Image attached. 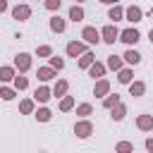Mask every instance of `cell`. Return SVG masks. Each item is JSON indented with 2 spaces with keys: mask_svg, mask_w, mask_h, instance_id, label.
I'll return each mask as SVG.
<instances>
[{
  "mask_svg": "<svg viewBox=\"0 0 153 153\" xmlns=\"http://www.w3.org/2000/svg\"><path fill=\"white\" fill-rule=\"evenodd\" d=\"M100 41L108 43V45H115V41H120V29L115 24H105L100 29Z\"/></svg>",
  "mask_w": 153,
  "mask_h": 153,
  "instance_id": "6da1fadb",
  "label": "cell"
},
{
  "mask_svg": "<svg viewBox=\"0 0 153 153\" xmlns=\"http://www.w3.org/2000/svg\"><path fill=\"white\" fill-rule=\"evenodd\" d=\"M74 134H76L79 139H88V136L93 134V122H91L88 117H79V122L74 124Z\"/></svg>",
  "mask_w": 153,
  "mask_h": 153,
  "instance_id": "7a4b0ae2",
  "label": "cell"
},
{
  "mask_svg": "<svg viewBox=\"0 0 153 153\" xmlns=\"http://www.w3.org/2000/svg\"><path fill=\"white\" fill-rule=\"evenodd\" d=\"M139 38H141V33H139V29L136 26H129V29H124V31H120V41L124 43V45H136L139 43Z\"/></svg>",
  "mask_w": 153,
  "mask_h": 153,
  "instance_id": "3957f363",
  "label": "cell"
},
{
  "mask_svg": "<svg viewBox=\"0 0 153 153\" xmlns=\"http://www.w3.org/2000/svg\"><path fill=\"white\" fill-rule=\"evenodd\" d=\"M86 45H88L86 41H69L67 48H65V53H67V57H74V60H76L79 55H84V53L88 50Z\"/></svg>",
  "mask_w": 153,
  "mask_h": 153,
  "instance_id": "277c9868",
  "label": "cell"
},
{
  "mask_svg": "<svg viewBox=\"0 0 153 153\" xmlns=\"http://www.w3.org/2000/svg\"><path fill=\"white\" fill-rule=\"evenodd\" d=\"M124 19H127L129 24H139V22L143 19V10H141L139 5H129V7H124Z\"/></svg>",
  "mask_w": 153,
  "mask_h": 153,
  "instance_id": "5b68a950",
  "label": "cell"
},
{
  "mask_svg": "<svg viewBox=\"0 0 153 153\" xmlns=\"http://www.w3.org/2000/svg\"><path fill=\"white\" fill-rule=\"evenodd\" d=\"M81 38L88 43V45H98L100 43V31L96 26H84L81 29Z\"/></svg>",
  "mask_w": 153,
  "mask_h": 153,
  "instance_id": "8992f818",
  "label": "cell"
},
{
  "mask_svg": "<svg viewBox=\"0 0 153 153\" xmlns=\"http://www.w3.org/2000/svg\"><path fill=\"white\" fill-rule=\"evenodd\" d=\"M12 17H14L17 22H26V19H31V7H29L26 2H19V5L12 7Z\"/></svg>",
  "mask_w": 153,
  "mask_h": 153,
  "instance_id": "52a82bcc",
  "label": "cell"
},
{
  "mask_svg": "<svg viewBox=\"0 0 153 153\" xmlns=\"http://www.w3.org/2000/svg\"><path fill=\"white\" fill-rule=\"evenodd\" d=\"M14 67H17V72H29L31 69V53H17Z\"/></svg>",
  "mask_w": 153,
  "mask_h": 153,
  "instance_id": "ba28073f",
  "label": "cell"
},
{
  "mask_svg": "<svg viewBox=\"0 0 153 153\" xmlns=\"http://www.w3.org/2000/svg\"><path fill=\"white\" fill-rule=\"evenodd\" d=\"M108 93H110V81H108L105 76L96 79V84H93V96H96V98H105Z\"/></svg>",
  "mask_w": 153,
  "mask_h": 153,
  "instance_id": "9c48e42d",
  "label": "cell"
},
{
  "mask_svg": "<svg viewBox=\"0 0 153 153\" xmlns=\"http://www.w3.org/2000/svg\"><path fill=\"white\" fill-rule=\"evenodd\" d=\"M48 24H50V31H53V33H65V29H67V22H65L60 14H53Z\"/></svg>",
  "mask_w": 153,
  "mask_h": 153,
  "instance_id": "30bf717a",
  "label": "cell"
},
{
  "mask_svg": "<svg viewBox=\"0 0 153 153\" xmlns=\"http://www.w3.org/2000/svg\"><path fill=\"white\" fill-rule=\"evenodd\" d=\"M36 76H38V81H43V84H45V81H50V79H55V76H57V69H55V67H50V65H48V67H38Z\"/></svg>",
  "mask_w": 153,
  "mask_h": 153,
  "instance_id": "8fae6325",
  "label": "cell"
},
{
  "mask_svg": "<svg viewBox=\"0 0 153 153\" xmlns=\"http://www.w3.org/2000/svg\"><path fill=\"white\" fill-rule=\"evenodd\" d=\"M50 98H53V88H48V86H38L33 91V100L36 103H48Z\"/></svg>",
  "mask_w": 153,
  "mask_h": 153,
  "instance_id": "7c38bea8",
  "label": "cell"
},
{
  "mask_svg": "<svg viewBox=\"0 0 153 153\" xmlns=\"http://www.w3.org/2000/svg\"><path fill=\"white\" fill-rule=\"evenodd\" d=\"M136 129L139 131H153V115H139L136 117Z\"/></svg>",
  "mask_w": 153,
  "mask_h": 153,
  "instance_id": "4fadbf2b",
  "label": "cell"
},
{
  "mask_svg": "<svg viewBox=\"0 0 153 153\" xmlns=\"http://www.w3.org/2000/svg\"><path fill=\"white\" fill-rule=\"evenodd\" d=\"M117 81L124 84V86H129V84L134 81V69H131V65H129V67H122V69L117 72Z\"/></svg>",
  "mask_w": 153,
  "mask_h": 153,
  "instance_id": "5bb4252c",
  "label": "cell"
},
{
  "mask_svg": "<svg viewBox=\"0 0 153 153\" xmlns=\"http://www.w3.org/2000/svg\"><path fill=\"white\" fill-rule=\"evenodd\" d=\"M124 115H127V105L120 100L117 105H112L110 108V117H112V122H122L124 120Z\"/></svg>",
  "mask_w": 153,
  "mask_h": 153,
  "instance_id": "9a60e30c",
  "label": "cell"
},
{
  "mask_svg": "<svg viewBox=\"0 0 153 153\" xmlns=\"http://www.w3.org/2000/svg\"><path fill=\"white\" fill-rule=\"evenodd\" d=\"M14 76H17V67H14V65H2V67H0V81H2V84L12 81Z\"/></svg>",
  "mask_w": 153,
  "mask_h": 153,
  "instance_id": "2e32d148",
  "label": "cell"
},
{
  "mask_svg": "<svg viewBox=\"0 0 153 153\" xmlns=\"http://www.w3.org/2000/svg\"><path fill=\"white\" fill-rule=\"evenodd\" d=\"M105 72H108V65H103V62H98V60H93V65L88 67V74H91L93 79H100V76H105Z\"/></svg>",
  "mask_w": 153,
  "mask_h": 153,
  "instance_id": "e0dca14e",
  "label": "cell"
},
{
  "mask_svg": "<svg viewBox=\"0 0 153 153\" xmlns=\"http://www.w3.org/2000/svg\"><path fill=\"white\" fill-rule=\"evenodd\" d=\"M67 88H69V81H67V79H57V81L53 84V98H62V96L67 93Z\"/></svg>",
  "mask_w": 153,
  "mask_h": 153,
  "instance_id": "ac0fdd59",
  "label": "cell"
},
{
  "mask_svg": "<svg viewBox=\"0 0 153 153\" xmlns=\"http://www.w3.org/2000/svg\"><path fill=\"white\" fill-rule=\"evenodd\" d=\"M108 69H112V72H120L122 67H124V57L122 55H108Z\"/></svg>",
  "mask_w": 153,
  "mask_h": 153,
  "instance_id": "d6986e66",
  "label": "cell"
},
{
  "mask_svg": "<svg viewBox=\"0 0 153 153\" xmlns=\"http://www.w3.org/2000/svg\"><path fill=\"white\" fill-rule=\"evenodd\" d=\"M84 17H86V12H84V7H81L79 2H74V5L69 7V19H72V22L76 24V22H81Z\"/></svg>",
  "mask_w": 153,
  "mask_h": 153,
  "instance_id": "ffe728a7",
  "label": "cell"
},
{
  "mask_svg": "<svg viewBox=\"0 0 153 153\" xmlns=\"http://www.w3.org/2000/svg\"><path fill=\"white\" fill-rule=\"evenodd\" d=\"M108 19H112V22L124 19V7H120L117 2H115V5H110V10H108Z\"/></svg>",
  "mask_w": 153,
  "mask_h": 153,
  "instance_id": "44dd1931",
  "label": "cell"
},
{
  "mask_svg": "<svg viewBox=\"0 0 153 153\" xmlns=\"http://www.w3.org/2000/svg\"><path fill=\"white\" fill-rule=\"evenodd\" d=\"M122 57H124V62H127V65H131V67H136V65L141 62V53H136V50H131V48H129V50H124V55H122Z\"/></svg>",
  "mask_w": 153,
  "mask_h": 153,
  "instance_id": "7402d4cb",
  "label": "cell"
},
{
  "mask_svg": "<svg viewBox=\"0 0 153 153\" xmlns=\"http://www.w3.org/2000/svg\"><path fill=\"white\" fill-rule=\"evenodd\" d=\"M143 93H146V84H143V81H131V84H129V96L141 98Z\"/></svg>",
  "mask_w": 153,
  "mask_h": 153,
  "instance_id": "603a6c76",
  "label": "cell"
},
{
  "mask_svg": "<svg viewBox=\"0 0 153 153\" xmlns=\"http://www.w3.org/2000/svg\"><path fill=\"white\" fill-rule=\"evenodd\" d=\"M33 110H36V100L33 98H24L19 103V112L22 115H33Z\"/></svg>",
  "mask_w": 153,
  "mask_h": 153,
  "instance_id": "cb8c5ba5",
  "label": "cell"
},
{
  "mask_svg": "<svg viewBox=\"0 0 153 153\" xmlns=\"http://www.w3.org/2000/svg\"><path fill=\"white\" fill-rule=\"evenodd\" d=\"M12 86H14L17 91H26V88H29V79L24 76V72H19V74L12 79Z\"/></svg>",
  "mask_w": 153,
  "mask_h": 153,
  "instance_id": "d4e9b609",
  "label": "cell"
},
{
  "mask_svg": "<svg viewBox=\"0 0 153 153\" xmlns=\"http://www.w3.org/2000/svg\"><path fill=\"white\" fill-rule=\"evenodd\" d=\"M93 60H96V55H93L91 50H86L84 55H79V67H81V69H88V67L93 65Z\"/></svg>",
  "mask_w": 153,
  "mask_h": 153,
  "instance_id": "484cf974",
  "label": "cell"
},
{
  "mask_svg": "<svg viewBox=\"0 0 153 153\" xmlns=\"http://www.w3.org/2000/svg\"><path fill=\"white\" fill-rule=\"evenodd\" d=\"M17 93H19V91H17L14 86H0V98H2V100H7V103H10V100H14V96H17Z\"/></svg>",
  "mask_w": 153,
  "mask_h": 153,
  "instance_id": "4316f807",
  "label": "cell"
},
{
  "mask_svg": "<svg viewBox=\"0 0 153 153\" xmlns=\"http://www.w3.org/2000/svg\"><path fill=\"white\" fill-rule=\"evenodd\" d=\"M74 105H76V103H74V96H67V93H65V96L60 98V110H62V112L74 110Z\"/></svg>",
  "mask_w": 153,
  "mask_h": 153,
  "instance_id": "83f0119b",
  "label": "cell"
},
{
  "mask_svg": "<svg viewBox=\"0 0 153 153\" xmlns=\"http://www.w3.org/2000/svg\"><path fill=\"white\" fill-rule=\"evenodd\" d=\"M33 117L38 120V122H50V117H53V112H50V108H38V110H33Z\"/></svg>",
  "mask_w": 153,
  "mask_h": 153,
  "instance_id": "f1b7e54d",
  "label": "cell"
},
{
  "mask_svg": "<svg viewBox=\"0 0 153 153\" xmlns=\"http://www.w3.org/2000/svg\"><path fill=\"white\" fill-rule=\"evenodd\" d=\"M117 103H120V96H117V93H108V96L103 98V108H105V110H110V108L117 105Z\"/></svg>",
  "mask_w": 153,
  "mask_h": 153,
  "instance_id": "f546056e",
  "label": "cell"
},
{
  "mask_svg": "<svg viewBox=\"0 0 153 153\" xmlns=\"http://www.w3.org/2000/svg\"><path fill=\"white\" fill-rule=\"evenodd\" d=\"M91 112H93V105H91V103H81V105H76V115H79V117H88Z\"/></svg>",
  "mask_w": 153,
  "mask_h": 153,
  "instance_id": "4dcf8cb0",
  "label": "cell"
},
{
  "mask_svg": "<svg viewBox=\"0 0 153 153\" xmlns=\"http://www.w3.org/2000/svg\"><path fill=\"white\" fill-rule=\"evenodd\" d=\"M50 55H53V48L50 45H45V43L43 45H36V57H50Z\"/></svg>",
  "mask_w": 153,
  "mask_h": 153,
  "instance_id": "1f68e13d",
  "label": "cell"
},
{
  "mask_svg": "<svg viewBox=\"0 0 153 153\" xmlns=\"http://www.w3.org/2000/svg\"><path fill=\"white\" fill-rule=\"evenodd\" d=\"M48 65H50V67H55V69L60 72V69L65 67V60H62V57H57V55H50V57H48Z\"/></svg>",
  "mask_w": 153,
  "mask_h": 153,
  "instance_id": "d6a6232c",
  "label": "cell"
},
{
  "mask_svg": "<svg viewBox=\"0 0 153 153\" xmlns=\"http://www.w3.org/2000/svg\"><path fill=\"white\" fill-rule=\"evenodd\" d=\"M115 151L129 153V151H134V143H131V141H120V143H115Z\"/></svg>",
  "mask_w": 153,
  "mask_h": 153,
  "instance_id": "836d02e7",
  "label": "cell"
},
{
  "mask_svg": "<svg viewBox=\"0 0 153 153\" xmlns=\"http://www.w3.org/2000/svg\"><path fill=\"white\" fill-rule=\"evenodd\" d=\"M43 7H45V10H50V12H55V10H60V7H62V0H45V2H43Z\"/></svg>",
  "mask_w": 153,
  "mask_h": 153,
  "instance_id": "e575fe53",
  "label": "cell"
},
{
  "mask_svg": "<svg viewBox=\"0 0 153 153\" xmlns=\"http://www.w3.org/2000/svg\"><path fill=\"white\" fill-rule=\"evenodd\" d=\"M7 10H10V5H7V0H0V14H2V12H7Z\"/></svg>",
  "mask_w": 153,
  "mask_h": 153,
  "instance_id": "d590c367",
  "label": "cell"
},
{
  "mask_svg": "<svg viewBox=\"0 0 153 153\" xmlns=\"http://www.w3.org/2000/svg\"><path fill=\"white\" fill-rule=\"evenodd\" d=\"M146 151H151V153H153V139H146Z\"/></svg>",
  "mask_w": 153,
  "mask_h": 153,
  "instance_id": "8d00e7d4",
  "label": "cell"
},
{
  "mask_svg": "<svg viewBox=\"0 0 153 153\" xmlns=\"http://www.w3.org/2000/svg\"><path fill=\"white\" fill-rule=\"evenodd\" d=\"M98 2H103V5H115V2H120V0H98Z\"/></svg>",
  "mask_w": 153,
  "mask_h": 153,
  "instance_id": "74e56055",
  "label": "cell"
},
{
  "mask_svg": "<svg viewBox=\"0 0 153 153\" xmlns=\"http://www.w3.org/2000/svg\"><path fill=\"white\" fill-rule=\"evenodd\" d=\"M148 41H151V43H153V29H151V31H148Z\"/></svg>",
  "mask_w": 153,
  "mask_h": 153,
  "instance_id": "f35d334b",
  "label": "cell"
},
{
  "mask_svg": "<svg viewBox=\"0 0 153 153\" xmlns=\"http://www.w3.org/2000/svg\"><path fill=\"white\" fill-rule=\"evenodd\" d=\"M148 17H151V19H153V7H151V12H148Z\"/></svg>",
  "mask_w": 153,
  "mask_h": 153,
  "instance_id": "ab89813d",
  "label": "cell"
},
{
  "mask_svg": "<svg viewBox=\"0 0 153 153\" xmlns=\"http://www.w3.org/2000/svg\"><path fill=\"white\" fill-rule=\"evenodd\" d=\"M74 2H79V5H81V2H86V0H74Z\"/></svg>",
  "mask_w": 153,
  "mask_h": 153,
  "instance_id": "60d3db41",
  "label": "cell"
}]
</instances>
